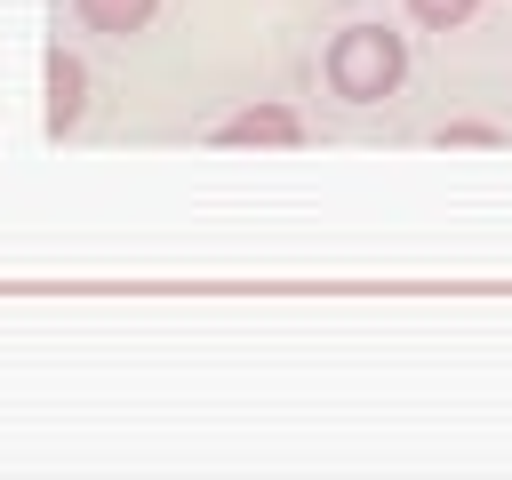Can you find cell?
Here are the masks:
<instances>
[{
    "label": "cell",
    "mask_w": 512,
    "mask_h": 480,
    "mask_svg": "<svg viewBox=\"0 0 512 480\" xmlns=\"http://www.w3.org/2000/svg\"><path fill=\"white\" fill-rule=\"evenodd\" d=\"M72 88H80V72H72V64H56V128L80 112V96H72Z\"/></svg>",
    "instance_id": "obj_1"
}]
</instances>
